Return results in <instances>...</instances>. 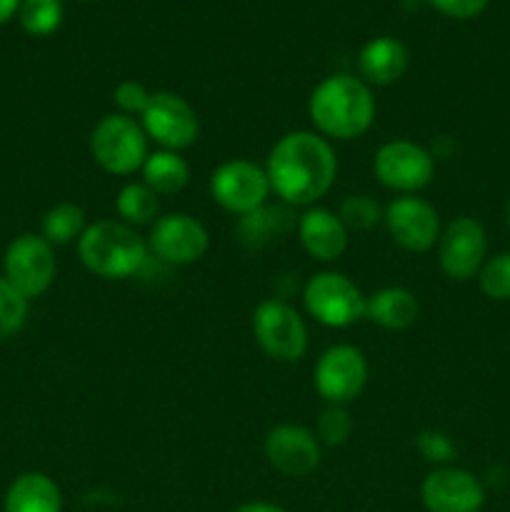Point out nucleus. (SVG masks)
Listing matches in <instances>:
<instances>
[{
	"label": "nucleus",
	"mask_w": 510,
	"mask_h": 512,
	"mask_svg": "<svg viewBox=\"0 0 510 512\" xmlns=\"http://www.w3.org/2000/svg\"><path fill=\"white\" fill-rule=\"evenodd\" d=\"M305 310L328 328H350L365 318V295L358 285L343 273L313 275L303 290Z\"/></svg>",
	"instance_id": "nucleus-5"
},
{
	"label": "nucleus",
	"mask_w": 510,
	"mask_h": 512,
	"mask_svg": "<svg viewBox=\"0 0 510 512\" xmlns=\"http://www.w3.org/2000/svg\"><path fill=\"white\" fill-rule=\"evenodd\" d=\"M308 113L323 138L353 140L373 125L375 98L370 85L355 75H330L310 95Z\"/></svg>",
	"instance_id": "nucleus-2"
},
{
	"label": "nucleus",
	"mask_w": 510,
	"mask_h": 512,
	"mask_svg": "<svg viewBox=\"0 0 510 512\" xmlns=\"http://www.w3.org/2000/svg\"><path fill=\"white\" fill-rule=\"evenodd\" d=\"M375 178L390 190L415 195L428 188L435 175V160L423 145L413 140H390L375 155Z\"/></svg>",
	"instance_id": "nucleus-10"
},
{
	"label": "nucleus",
	"mask_w": 510,
	"mask_h": 512,
	"mask_svg": "<svg viewBox=\"0 0 510 512\" xmlns=\"http://www.w3.org/2000/svg\"><path fill=\"white\" fill-rule=\"evenodd\" d=\"M80 263L105 280L133 278L148 260V243L123 220H98L78 240Z\"/></svg>",
	"instance_id": "nucleus-3"
},
{
	"label": "nucleus",
	"mask_w": 510,
	"mask_h": 512,
	"mask_svg": "<svg viewBox=\"0 0 510 512\" xmlns=\"http://www.w3.org/2000/svg\"><path fill=\"white\" fill-rule=\"evenodd\" d=\"M415 448H418V453L423 455L428 463L435 465H445L455 458L453 440L445 433H440V430H420V433L415 435Z\"/></svg>",
	"instance_id": "nucleus-30"
},
{
	"label": "nucleus",
	"mask_w": 510,
	"mask_h": 512,
	"mask_svg": "<svg viewBox=\"0 0 510 512\" xmlns=\"http://www.w3.org/2000/svg\"><path fill=\"white\" fill-rule=\"evenodd\" d=\"M90 153L110 175H133L148 160V135L143 125L123 113H110L90 133Z\"/></svg>",
	"instance_id": "nucleus-4"
},
{
	"label": "nucleus",
	"mask_w": 510,
	"mask_h": 512,
	"mask_svg": "<svg viewBox=\"0 0 510 512\" xmlns=\"http://www.w3.org/2000/svg\"><path fill=\"white\" fill-rule=\"evenodd\" d=\"M210 235L198 218L188 213H170L150 225L148 253L160 263L193 265L208 253Z\"/></svg>",
	"instance_id": "nucleus-11"
},
{
	"label": "nucleus",
	"mask_w": 510,
	"mask_h": 512,
	"mask_svg": "<svg viewBox=\"0 0 510 512\" xmlns=\"http://www.w3.org/2000/svg\"><path fill=\"white\" fill-rule=\"evenodd\" d=\"M143 130L148 138L163 150H183L198 140L200 123L195 110L185 98L175 93H153L148 100V108L140 115Z\"/></svg>",
	"instance_id": "nucleus-12"
},
{
	"label": "nucleus",
	"mask_w": 510,
	"mask_h": 512,
	"mask_svg": "<svg viewBox=\"0 0 510 512\" xmlns=\"http://www.w3.org/2000/svg\"><path fill=\"white\" fill-rule=\"evenodd\" d=\"M485 253H488V238H485V228L475 218H455L445 228V233H440V268L448 278L458 280V283L480 273Z\"/></svg>",
	"instance_id": "nucleus-14"
},
{
	"label": "nucleus",
	"mask_w": 510,
	"mask_h": 512,
	"mask_svg": "<svg viewBox=\"0 0 510 512\" xmlns=\"http://www.w3.org/2000/svg\"><path fill=\"white\" fill-rule=\"evenodd\" d=\"M505 223H508V228H510V198L505 200Z\"/></svg>",
	"instance_id": "nucleus-35"
},
{
	"label": "nucleus",
	"mask_w": 510,
	"mask_h": 512,
	"mask_svg": "<svg viewBox=\"0 0 510 512\" xmlns=\"http://www.w3.org/2000/svg\"><path fill=\"white\" fill-rule=\"evenodd\" d=\"M115 210H118L120 220L130 228L150 225L158 220V193H153L145 183H125L115 198Z\"/></svg>",
	"instance_id": "nucleus-23"
},
{
	"label": "nucleus",
	"mask_w": 510,
	"mask_h": 512,
	"mask_svg": "<svg viewBox=\"0 0 510 512\" xmlns=\"http://www.w3.org/2000/svg\"><path fill=\"white\" fill-rule=\"evenodd\" d=\"M420 498L430 512H478L485 503V490L468 470L438 468L423 480Z\"/></svg>",
	"instance_id": "nucleus-16"
},
{
	"label": "nucleus",
	"mask_w": 510,
	"mask_h": 512,
	"mask_svg": "<svg viewBox=\"0 0 510 512\" xmlns=\"http://www.w3.org/2000/svg\"><path fill=\"white\" fill-rule=\"evenodd\" d=\"M140 170H143V183L158 195L180 193L190 180V165L175 150L150 153Z\"/></svg>",
	"instance_id": "nucleus-22"
},
{
	"label": "nucleus",
	"mask_w": 510,
	"mask_h": 512,
	"mask_svg": "<svg viewBox=\"0 0 510 512\" xmlns=\"http://www.w3.org/2000/svg\"><path fill=\"white\" fill-rule=\"evenodd\" d=\"M150 95L153 93H148V90H145V85L138 83V80H123V83L115 88L113 100H115V105H118L120 113L135 118V115H143V110L148 108Z\"/></svg>",
	"instance_id": "nucleus-31"
},
{
	"label": "nucleus",
	"mask_w": 510,
	"mask_h": 512,
	"mask_svg": "<svg viewBox=\"0 0 510 512\" xmlns=\"http://www.w3.org/2000/svg\"><path fill=\"white\" fill-rule=\"evenodd\" d=\"M383 223L390 238L410 253H425L440 240V220L433 205L415 195H400L385 208Z\"/></svg>",
	"instance_id": "nucleus-13"
},
{
	"label": "nucleus",
	"mask_w": 510,
	"mask_h": 512,
	"mask_svg": "<svg viewBox=\"0 0 510 512\" xmlns=\"http://www.w3.org/2000/svg\"><path fill=\"white\" fill-rule=\"evenodd\" d=\"M270 190L293 208H310L330 193L338 158L328 138L313 130H295L273 145L265 163Z\"/></svg>",
	"instance_id": "nucleus-1"
},
{
	"label": "nucleus",
	"mask_w": 510,
	"mask_h": 512,
	"mask_svg": "<svg viewBox=\"0 0 510 512\" xmlns=\"http://www.w3.org/2000/svg\"><path fill=\"white\" fill-rule=\"evenodd\" d=\"M235 512H285L280 505H273V503H245L240 505Z\"/></svg>",
	"instance_id": "nucleus-34"
},
{
	"label": "nucleus",
	"mask_w": 510,
	"mask_h": 512,
	"mask_svg": "<svg viewBox=\"0 0 510 512\" xmlns=\"http://www.w3.org/2000/svg\"><path fill=\"white\" fill-rule=\"evenodd\" d=\"M383 213L385 210L370 195H348L338 208V218L343 220L348 233L350 230H373L383 220Z\"/></svg>",
	"instance_id": "nucleus-26"
},
{
	"label": "nucleus",
	"mask_w": 510,
	"mask_h": 512,
	"mask_svg": "<svg viewBox=\"0 0 510 512\" xmlns=\"http://www.w3.org/2000/svg\"><path fill=\"white\" fill-rule=\"evenodd\" d=\"M85 228H88L85 225V210L75 203H60L45 213L43 225H40L43 233L40 235L50 245H68L73 240H80Z\"/></svg>",
	"instance_id": "nucleus-24"
},
{
	"label": "nucleus",
	"mask_w": 510,
	"mask_h": 512,
	"mask_svg": "<svg viewBox=\"0 0 510 512\" xmlns=\"http://www.w3.org/2000/svg\"><path fill=\"white\" fill-rule=\"evenodd\" d=\"M253 335L265 355L295 363L308 350V328L295 308L283 300H263L253 313Z\"/></svg>",
	"instance_id": "nucleus-6"
},
{
	"label": "nucleus",
	"mask_w": 510,
	"mask_h": 512,
	"mask_svg": "<svg viewBox=\"0 0 510 512\" xmlns=\"http://www.w3.org/2000/svg\"><path fill=\"white\" fill-rule=\"evenodd\" d=\"M428 3L433 5L438 13L458 20L475 18V15H480L488 8V0H428Z\"/></svg>",
	"instance_id": "nucleus-32"
},
{
	"label": "nucleus",
	"mask_w": 510,
	"mask_h": 512,
	"mask_svg": "<svg viewBox=\"0 0 510 512\" xmlns=\"http://www.w3.org/2000/svg\"><path fill=\"white\" fill-rule=\"evenodd\" d=\"M23 0H0V23H8L15 13L20 10Z\"/></svg>",
	"instance_id": "nucleus-33"
},
{
	"label": "nucleus",
	"mask_w": 510,
	"mask_h": 512,
	"mask_svg": "<svg viewBox=\"0 0 510 512\" xmlns=\"http://www.w3.org/2000/svg\"><path fill=\"white\" fill-rule=\"evenodd\" d=\"M368 383V360L355 345H333L315 365V390L328 405H348Z\"/></svg>",
	"instance_id": "nucleus-9"
},
{
	"label": "nucleus",
	"mask_w": 510,
	"mask_h": 512,
	"mask_svg": "<svg viewBox=\"0 0 510 512\" xmlns=\"http://www.w3.org/2000/svg\"><path fill=\"white\" fill-rule=\"evenodd\" d=\"M63 495L53 478L43 473H25L13 480L5 493V512H60Z\"/></svg>",
	"instance_id": "nucleus-20"
},
{
	"label": "nucleus",
	"mask_w": 510,
	"mask_h": 512,
	"mask_svg": "<svg viewBox=\"0 0 510 512\" xmlns=\"http://www.w3.org/2000/svg\"><path fill=\"white\" fill-rule=\"evenodd\" d=\"M410 63L408 48L395 38H373L358 55L360 80L368 85H393L405 75Z\"/></svg>",
	"instance_id": "nucleus-18"
},
{
	"label": "nucleus",
	"mask_w": 510,
	"mask_h": 512,
	"mask_svg": "<svg viewBox=\"0 0 510 512\" xmlns=\"http://www.w3.org/2000/svg\"><path fill=\"white\" fill-rule=\"evenodd\" d=\"M418 315V298L405 288H380L365 298V318L385 330H408Z\"/></svg>",
	"instance_id": "nucleus-19"
},
{
	"label": "nucleus",
	"mask_w": 510,
	"mask_h": 512,
	"mask_svg": "<svg viewBox=\"0 0 510 512\" xmlns=\"http://www.w3.org/2000/svg\"><path fill=\"white\" fill-rule=\"evenodd\" d=\"M295 225L293 213H290V205H268L253 210V213L243 215L238 223V238L240 243L248 245V248H263L273 238L288 233Z\"/></svg>",
	"instance_id": "nucleus-21"
},
{
	"label": "nucleus",
	"mask_w": 510,
	"mask_h": 512,
	"mask_svg": "<svg viewBox=\"0 0 510 512\" xmlns=\"http://www.w3.org/2000/svg\"><path fill=\"white\" fill-rule=\"evenodd\" d=\"M265 458L285 478H305L320 465V440L303 425H278L265 435Z\"/></svg>",
	"instance_id": "nucleus-15"
},
{
	"label": "nucleus",
	"mask_w": 510,
	"mask_h": 512,
	"mask_svg": "<svg viewBox=\"0 0 510 512\" xmlns=\"http://www.w3.org/2000/svg\"><path fill=\"white\" fill-rule=\"evenodd\" d=\"M53 245L43 235H18L5 250V280L28 300L40 298L55 280Z\"/></svg>",
	"instance_id": "nucleus-8"
},
{
	"label": "nucleus",
	"mask_w": 510,
	"mask_h": 512,
	"mask_svg": "<svg viewBox=\"0 0 510 512\" xmlns=\"http://www.w3.org/2000/svg\"><path fill=\"white\" fill-rule=\"evenodd\" d=\"M295 228H298V238L305 253L320 263H333L348 248V228L338 218V213L328 208L310 205L298 218Z\"/></svg>",
	"instance_id": "nucleus-17"
},
{
	"label": "nucleus",
	"mask_w": 510,
	"mask_h": 512,
	"mask_svg": "<svg viewBox=\"0 0 510 512\" xmlns=\"http://www.w3.org/2000/svg\"><path fill=\"white\" fill-rule=\"evenodd\" d=\"M350 433H353V418L345 410V405H328L318 418V440L323 445H343L348 443Z\"/></svg>",
	"instance_id": "nucleus-29"
},
{
	"label": "nucleus",
	"mask_w": 510,
	"mask_h": 512,
	"mask_svg": "<svg viewBox=\"0 0 510 512\" xmlns=\"http://www.w3.org/2000/svg\"><path fill=\"white\" fill-rule=\"evenodd\" d=\"M480 290L490 300H510V253L488 258L478 273Z\"/></svg>",
	"instance_id": "nucleus-27"
},
{
	"label": "nucleus",
	"mask_w": 510,
	"mask_h": 512,
	"mask_svg": "<svg viewBox=\"0 0 510 512\" xmlns=\"http://www.w3.org/2000/svg\"><path fill=\"white\" fill-rule=\"evenodd\" d=\"M28 318V298L20 295L5 278H0V338L18 333Z\"/></svg>",
	"instance_id": "nucleus-28"
},
{
	"label": "nucleus",
	"mask_w": 510,
	"mask_h": 512,
	"mask_svg": "<svg viewBox=\"0 0 510 512\" xmlns=\"http://www.w3.org/2000/svg\"><path fill=\"white\" fill-rule=\"evenodd\" d=\"M270 180L265 168L253 160L235 158L218 165L210 175V195L223 210L233 215H248L268 203Z\"/></svg>",
	"instance_id": "nucleus-7"
},
{
	"label": "nucleus",
	"mask_w": 510,
	"mask_h": 512,
	"mask_svg": "<svg viewBox=\"0 0 510 512\" xmlns=\"http://www.w3.org/2000/svg\"><path fill=\"white\" fill-rule=\"evenodd\" d=\"M18 18L25 33L35 35V38H45V35L55 33L60 28L63 5H60V0H23Z\"/></svg>",
	"instance_id": "nucleus-25"
}]
</instances>
